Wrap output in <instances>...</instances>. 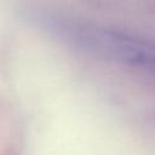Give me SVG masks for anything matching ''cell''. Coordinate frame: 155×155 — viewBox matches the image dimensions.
<instances>
[{
  "instance_id": "cell-1",
  "label": "cell",
  "mask_w": 155,
  "mask_h": 155,
  "mask_svg": "<svg viewBox=\"0 0 155 155\" xmlns=\"http://www.w3.org/2000/svg\"><path fill=\"white\" fill-rule=\"evenodd\" d=\"M58 29L88 53L155 74L154 40L90 22H65Z\"/></svg>"
}]
</instances>
